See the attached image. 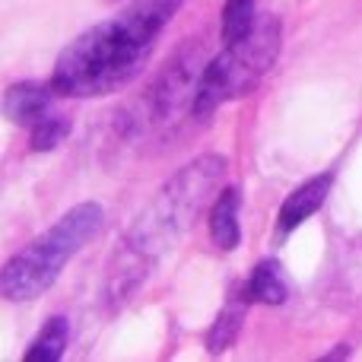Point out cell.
I'll list each match as a JSON object with an SVG mask.
<instances>
[{
  "label": "cell",
  "instance_id": "1",
  "mask_svg": "<svg viewBox=\"0 0 362 362\" xmlns=\"http://www.w3.org/2000/svg\"><path fill=\"white\" fill-rule=\"evenodd\" d=\"M185 0H134L112 19H102L61 51L51 83L61 95L93 99L118 93L144 70L169 19Z\"/></svg>",
  "mask_w": 362,
  "mask_h": 362
},
{
  "label": "cell",
  "instance_id": "2",
  "mask_svg": "<svg viewBox=\"0 0 362 362\" xmlns=\"http://www.w3.org/2000/svg\"><path fill=\"white\" fill-rule=\"evenodd\" d=\"M102 213L99 204H80L67 210L48 232L25 245L23 251L10 257L0 270V296L6 302H29L38 299L45 289H51L61 276L64 264L102 229Z\"/></svg>",
  "mask_w": 362,
  "mask_h": 362
},
{
  "label": "cell",
  "instance_id": "3",
  "mask_svg": "<svg viewBox=\"0 0 362 362\" xmlns=\"http://www.w3.org/2000/svg\"><path fill=\"white\" fill-rule=\"evenodd\" d=\"M226 175L223 156H200L191 165L178 172L169 185L159 191V197L146 206L140 223L124 235V248L134 257H153L159 248H169L175 238L185 235V229L194 223L200 206L206 204L210 191Z\"/></svg>",
  "mask_w": 362,
  "mask_h": 362
},
{
  "label": "cell",
  "instance_id": "4",
  "mask_svg": "<svg viewBox=\"0 0 362 362\" xmlns=\"http://www.w3.org/2000/svg\"><path fill=\"white\" fill-rule=\"evenodd\" d=\"M280 51V23L274 16H264L245 42L226 45L219 57H213L197 76L191 108L197 118H210L223 102L242 99L261 83Z\"/></svg>",
  "mask_w": 362,
  "mask_h": 362
},
{
  "label": "cell",
  "instance_id": "5",
  "mask_svg": "<svg viewBox=\"0 0 362 362\" xmlns=\"http://www.w3.org/2000/svg\"><path fill=\"white\" fill-rule=\"evenodd\" d=\"M54 83H16L6 89V118L19 127H35L38 121H45L48 115H54V99H57Z\"/></svg>",
  "mask_w": 362,
  "mask_h": 362
},
{
  "label": "cell",
  "instance_id": "6",
  "mask_svg": "<svg viewBox=\"0 0 362 362\" xmlns=\"http://www.w3.org/2000/svg\"><path fill=\"white\" fill-rule=\"evenodd\" d=\"M331 187H334V175H327V172H325V175L308 178L305 185L296 187V191L289 194V197L283 200V206H280V216H276V232H280V235H289L296 226H302L305 219H312L315 213L325 206Z\"/></svg>",
  "mask_w": 362,
  "mask_h": 362
},
{
  "label": "cell",
  "instance_id": "7",
  "mask_svg": "<svg viewBox=\"0 0 362 362\" xmlns=\"http://www.w3.org/2000/svg\"><path fill=\"white\" fill-rule=\"evenodd\" d=\"M238 206H242L238 187L219 191L216 204H213V210H210V235L219 251L238 248V238H242V229H238Z\"/></svg>",
  "mask_w": 362,
  "mask_h": 362
},
{
  "label": "cell",
  "instance_id": "8",
  "mask_svg": "<svg viewBox=\"0 0 362 362\" xmlns=\"http://www.w3.org/2000/svg\"><path fill=\"white\" fill-rule=\"evenodd\" d=\"M251 302L248 289L238 286L235 293L229 296V302L223 305V312L216 315V321H213L210 327V337H206V344H210V353H223L226 346L235 344L238 331H242V321H245V305Z\"/></svg>",
  "mask_w": 362,
  "mask_h": 362
},
{
  "label": "cell",
  "instance_id": "9",
  "mask_svg": "<svg viewBox=\"0 0 362 362\" xmlns=\"http://www.w3.org/2000/svg\"><path fill=\"white\" fill-rule=\"evenodd\" d=\"M251 302H261V305H283L286 302V283H283V274H280V264L276 261H261L255 270H251L248 283Z\"/></svg>",
  "mask_w": 362,
  "mask_h": 362
},
{
  "label": "cell",
  "instance_id": "10",
  "mask_svg": "<svg viewBox=\"0 0 362 362\" xmlns=\"http://www.w3.org/2000/svg\"><path fill=\"white\" fill-rule=\"evenodd\" d=\"M67 337H70V327L67 318H48L42 325V331L35 334L32 346L25 350V362H57L67 350Z\"/></svg>",
  "mask_w": 362,
  "mask_h": 362
},
{
  "label": "cell",
  "instance_id": "11",
  "mask_svg": "<svg viewBox=\"0 0 362 362\" xmlns=\"http://www.w3.org/2000/svg\"><path fill=\"white\" fill-rule=\"evenodd\" d=\"M257 25V6L255 0H226L223 6V25H219V35L223 45H238L255 32Z\"/></svg>",
  "mask_w": 362,
  "mask_h": 362
},
{
  "label": "cell",
  "instance_id": "12",
  "mask_svg": "<svg viewBox=\"0 0 362 362\" xmlns=\"http://www.w3.org/2000/svg\"><path fill=\"white\" fill-rule=\"evenodd\" d=\"M29 131H32V150L45 153V150H54V146L64 144V137L70 134V121H67V115H48V118L38 121Z\"/></svg>",
  "mask_w": 362,
  "mask_h": 362
}]
</instances>
